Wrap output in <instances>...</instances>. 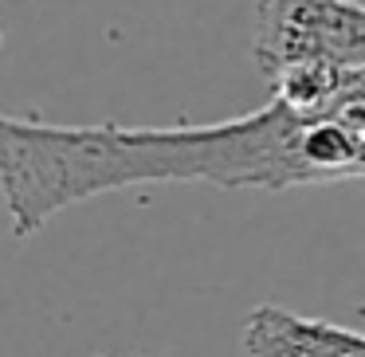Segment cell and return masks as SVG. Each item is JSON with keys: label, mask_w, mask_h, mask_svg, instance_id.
Returning a JSON list of instances; mask_svg holds the SVG:
<instances>
[{"label": "cell", "mask_w": 365, "mask_h": 357, "mask_svg": "<svg viewBox=\"0 0 365 357\" xmlns=\"http://www.w3.org/2000/svg\"><path fill=\"white\" fill-rule=\"evenodd\" d=\"M240 346L252 357H365V333L263 302L244 318Z\"/></svg>", "instance_id": "cell-3"}, {"label": "cell", "mask_w": 365, "mask_h": 357, "mask_svg": "<svg viewBox=\"0 0 365 357\" xmlns=\"http://www.w3.org/2000/svg\"><path fill=\"white\" fill-rule=\"evenodd\" d=\"M279 106V103H275ZM283 110V181L334 185L365 177V87L322 114Z\"/></svg>", "instance_id": "cell-2"}, {"label": "cell", "mask_w": 365, "mask_h": 357, "mask_svg": "<svg viewBox=\"0 0 365 357\" xmlns=\"http://www.w3.org/2000/svg\"><path fill=\"white\" fill-rule=\"evenodd\" d=\"M252 56L271 103L294 114H322L365 87V4L255 0Z\"/></svg>", "instance_id": "cell-1"}]
</instances>
